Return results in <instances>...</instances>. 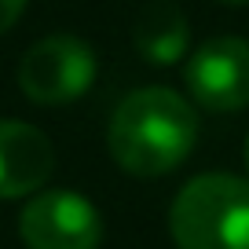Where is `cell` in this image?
I'll return each mask as SVG.
<instances>
[{
    "instance_id": "obj_6",
    "label": "cell",
    "mask_w": 249,
    "mask_h": 249,
    "mask_svg": "<svg viewBox=\"0 0 249 249\" xmlns=\"http://www.w3.org/2000/svg\"><path fill=\"white\" fill-rule=\"evenodd\" d=\"M55 172V147L37 124L0 117V198L37 195Z\"/></svg>"
},
{
    "instance_id": "obj_5",
    "label": "cell",
    "mask_w": 249,
    "mask_h": 249,
    "mask_svg": "<svg viewBox=\"0 0 249 249\" xmlns=\"http://www.w3.org/2000/svg\"><path fill=\"white\" fill-rule=\"evenodd\" d=\"M187 92L213 114H234L249 107V40L216 37L205 40L183 66Z\"/></svg>"
},
{
    "instance_id": "obj_7",
    "label": "cell",
    "mask_w": 249,
    "mask_h": 249,
    "mask_svg": "<svg viewBox=\"0 0 249 249\" xmlns=\"http://www.w3.org/2000/svg\"><path fill=\"white\" fill-rule=\"evenodd\" d=\"M132 40L136 52L143 55L154 66H176L187 52V40H191V26H187L183 11L172 8V4H154L147 8L132 26Z\"/></svg>"
},
{
    "instance_id": "obj_1",
    "label": "cell",
    "mask_w": 249,
    "mask_h": 249,
    "mask_svg": "<svg viewBox=\"0 0 249 249\" xmlns=\"http://www.w3.org/2000/svg\"><path fill=\"white\" fill-rule=\"evenodd\" d=\"M198 140V114L179 92L161 85L140 88L117 103L107 128V147L128 176H165L191 158Z\"/></svg>"
},
{
    "instance_id": "obj_4",
    "label": "cell",
    "mask_w": 249,
    "mask_h": 249,
    "mask_svg": "<svg viewBox=\"0 0 249 249\" xmlns=\"http://www.w3.org/2000/svg\"><path fill=\"white\" fill-rule=\"evenodd\" d=\"M26 249H99V209L77 191H37L18 216Z\"/></svg>"
},
{
    "instance_id": "obj_2",
    "label": "cell",
    "mask_w": 249,
    "mask_h": 249,
    "mask_svg": "<svg viewBox=\"0 0 249 249\" xmlns=\"http://www.w3.org/2000/svg\"><path fill=\"white\" fill-rule=\"evenodd\" d=\"M176 249H249V183L205 172L179 187L169 209Z\"/></svg>"
},
{
    "instance_id": "obj_3",
    "label": "cell",
    "mask_w": 249,
    "mask_h": 249,
    "mask_svg": "<svg viewBox=\"0 0 249 249\" xmlns=\"http://www.w3.org/2000/svg\"><path fill=\"white\" fill-rule=\"evenodd\" d=\"M99 73L95 52L73 33H52L26 48L18 62V88L30 103L40 107H62L73 103L92 88Z\"/></svg>"
},
{
    "instance_id": "obj_10",
    "label": "cell",
    "mask_w": 249,
    "mask_h": 249,
    "mask_svg": "<svg viewBox=\"0 0 249 249\" xmlns=\"http://www.w3.org/2000/svg\"><path fill=\"white\" fill-rule=\"evenodd\" d=\"M246 169H249V140H246Z\"/></svg>"
},
{
    "instance_id": "obj_8",
    "label": "cell",
    "mask_w": 249,
    "mask_h": 249,
    "mask_svg": "<svg viewBox=\"0 0 249 249\" xmlns=\"http://www.w3.org/2000/svg\"><path fill=\"white\" fill-rule=\"evenodd\" d=\"M26 4H30V0H0V33H8L11 26L22 18Z\"/></svg>"
},
{
    "instance_id": "obj_9",
    "label": "cell",
    "mask_w": 249,
    "mask_h": 249,
    "mask_svg": "<svg viewBox=\"0 0 249 249\" xmlns=\"http://www.w3.org/2000/svg\"><path fill=\"white\" fill-rule=\"evenodd\" d=\"M220 4H227V8H246L249 0H220Z\"/></svg>"
}]
</instances>
